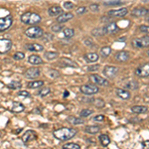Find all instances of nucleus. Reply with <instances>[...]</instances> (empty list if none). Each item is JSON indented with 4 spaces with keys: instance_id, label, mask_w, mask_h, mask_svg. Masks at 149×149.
I'll list each match as a JSON object with an SVG mask.
<instances>
[{
    "instance_id": "1",
    "label": "nucleus",
    "mask_w": 149,
    "mask_h": 149,
    "mask_svg": "<svg viewBox=\"0 0 149 149\" xmlns=\"http://www.w3.org/2000/svg\"><path fill=\"white\" fill-rule=\"evenodd\" d=\"M77 134V130L70 127H62V128L56 129L53 131L54 137L60 141H67L70 140Z\"/></svg>"
},
{
    "instance_id": "2",
    "label": "nucleus",
    "mask_w": 149,
    "mask_h": 149,
    "mask_svg": "<svg viewBox=\"0 0 149 149\" xmlns=\"http://www.w3.org/2000/svg\"><path fill=\"white\" fill-rule=\"evenodd\" d=\"M41 16L39 14L34 13V12L31 11H27L24 14H22L21 16V21L25 24H28V25H34V24H38L41 22Z\"/></svg>"
},
{
    "instance_id": "3",
    "label": "nucleus",
    "mask_w": 149,
    "mask_h": 149,
    "mask_svg": "<svg viewBox=\"0 0 149 149\" xmlns=\"http://www.w3.org/2000/svg\"><path fill=\"white\" fill-rule=\"evenodd\" d=\"M80 91L81 93L86 95H95L100 92V88L97 85L95 84H88V85H83L80 88Z\"/></svg>"
},
{
    "instance_id": "4",
    "label": "nucleus",
    "mask_w": 149,
    "mask_h": 149,
    "mask_svg": "<svg viewBox=\"0 0 149 149\" xmlns=\"http://www.w3.org/2000/svg\"><path fill=\"white\" fill-rule=\"evenodd\" d=\"M44 34V31L40 27H30L25 31V35L32 39H38L41 38Z\"/></svg>"
},
{
    "instance_id": "5",
    "label": "nucleus",
    "mask_w": 149,
    "mask_h": 149,
    "mask_svg": "<svg viewBox=\"0 0 149 149\" xmlns=\"http://www.w3.org/2000/svg\"><path fill=\"white\" fill-rule=\"evenodd\" d=\"M119 72V69L114 66H105L102 71V74L107 79H113L117 76Z\"/></svg>"
},
{
    "instance_id": "6",
    "label": "nucleus",
    "mask_w": 149,
    "mask_h": 149,
    "mask_svg": "<svg viewBox=\"0 0 149 149\" xmlns=\"http://www.w3.org/2000/svg\"><path fill=\"white\" fill-rule=\"evenodd\" d=\"M90 80L92 83H93L95 85L97 86H107L109 85V81L107 80V79L102 78V77H100V74H91L90 76Z\"/></svg>"
},
{
    "instance_id": "7",
    "label": "nucleus",
    "mask_w": 149,
    "mask_h": 149,
    "mask_svg": "<svg viewBox=\"0 0 149 149\" xmlns=\"http://www.w3.org/2000/svg\"><path fill=\"white\" fill-rule=\"evenodd\" d=\"M132 45L136 48H147L149 47V36H143L141 38H137L132 41Z\"/></svg>"
},
{
    "instance_id": "8",
    "label": "nucleus",
    "mask_w": 149,
    "mask_h": 149,
    "mask_svg": "<svg viewBox=\"0 0 149 149\" xmlns=\"http://www.w3.org/2000/svg\"><path fill=\"white\" fill-rule=\"evenodd\" d=\"M102 30H103V34L104 35H110V34H115V33L118 32L119 28L115 22H109L107 25L103 26Z\"/></svg>"
},
{
    "instance_id": "9",
    "label": "nucleus",
    "mask_w": 149,
    "mask_h": 149,
    "mask_svg": "<svg viewBox=\"0 0 149 149\" xmlns=\"http://www.w3.org/2000/svg\"><path fill=\"white\" fill-rule=\"evenodd\" d=\"M13 24V18L11 16H5L3 18H0V32L7 30L11 27Z\"/></svg>"
},
{
    "instance_id": "10",
    "label": "nucleus",
    "mask_w": 149,
    "mask_h": 149,
    "mask_svg": "<svg viewBox=\"0 0 149 149\" xmlns=\"http://www.w3.org/2000/svg\"><path fill=\"white\" fill-rule=\"evenodd\" d=\"M12 47V41L9 39H0V54H5L10 51Z\"/></svg>"
},
{
    "instance_id": "11",
    "label": "nucleus",
    "mask_w": 149,
    "mask_h": 149,
    "mask_svg": "<svg viewBox=\"0 0 149 149\" xmlns=\"http://www.w3.org/2000/svg\"><path fill=\"white\" fill-rule=\"evenodd\" d=\"M41 74V71L38 68H30L24 73V77L29 80H34Z\"/></svg>"
},
{
    "instance_id": "12",
    "label": "nucleus",
    "mask_w": 149,
    "mask_h": 149,
    "mask_svg": "<svg viewBox=\"0 0 149 149\" xmlns=\"http://www.w3.org/2000/svg\"><path fill=\"white\" fill-rule=\"evenodd\" d=\"M127 13H128V9L125 8V7L109 11V15L110 16V17H116V18L124 17V16H125Z\"/></svg>"
},
{
    "instance_id": "13",
    "label": "nucleus",
    "mask_w": 149,
    "mask_h": 149,
    "mask_svg": "<svg viewBox=\"0 0 149 149\" xmlns=\"http://www.w3.org/2000/svg\"><path fill=\"white\" fill-rule=\"evenodd\" d=\"M135 74L141 78H147L149 77V64H144L142 66L138 67L135 70Z\"/></svg>"
},
{
    "instance_id": "14",
    "label": "nucleus",
    "mask_w": 149,
    "mask_h": 149,
    "mask_svg": "<svg viewBox=\"0 0 149 149\" xmlns=\"http://www.w3.org/2000/svg\"><path fill=\"white\" fill-rule=\"evenodd\" d=\"M149 14V10L145 7H136L131 11V15L133 17H143Z\"/></svg>"
},
{
    "instance_id": "15",
    "label": "nucleus",
    "mask_w": 149,
    "mask_h": 149,
    "mask_svg": "<svg viewBox=\"0 0 149 149\" xmlns=\"http://www.w3.org/2000/svg\"><path fill=\"white\" fill-rule=\"evenodd\" d=\"M59 64L61 65L62 67H69V68H79V65L76 63L73 60L69 59V58H62L60 60Z\"/></svg>"
},
{
    "instance_id": "16",
    "label": "nucleus",
    "mask_w": 149,
    "mask_h": 149,
    "mask_svg": "<svg viewBox=\"0 0 149 149\" xmlns=\"http://www.w3.org/2000/svg\"><path fill=\"white\" fill-rule=\"evenodd\" d=\"M115 60H116L117 62H120V63H123V62H126L129 60V58H130V55H129V53L127 51H119L117 52L116 54H115Z\"/></svg>"
},
{
    "instance_id": "17",
    "label": "nucleus",
    "mask_w": 149,
    "mask_h": 149,
    "mask_svg": "<svg viewBox=\"0 0 149 149\" xmlns=\"http://www.w3.org/2000/svg\"><path fill=\"white\" fill-rule=\"evenodd\" d=\"M37 137V135H36L35 131L34 130H31V129H29V130H27L25 132V133L23 134L22 136V141L24 143H29L30 141L34 140V139Z\"/></svg>"
},
{
    "instance_id": "18",
    "label": "nucleus",
    "mask_w": 149,
    "mask_h": 149,
    "mask_svg": "<svg viewBox=\"0 0 149 149\" xmlns=\"http://www.w3.org/2000/svg\"><path fill=\"white\" fill-rule=\"evenodd\" d=\"M115 93H116L117 97H118L119 98H121V100H129L131 97L130 92L125 90V88H116V90H115Z\"/></svg>"
},
{
    "instance_id": "19",
    "label": "nucleus",
    "mask_w": 149,
    "mask_h": 149,
    "mask_svg": "<svg viewBox=\"0 0 149 149\" xmlns=\"http://www.w3.org/2000/svg\"><path fill=\"white\" fill-rule=\"evenodd\" d=\"M63 8L61 6H58V5H55V6H52L48 9V14L50 16H53V17H58L60 16L62 13H63Z\"/></svg>"
},
{
    "instance_id": "20",
    "label": "nucleus",
    "mask_w": 149,
    "mask_h": 149,
    "mask_svg": "<svg viewBox=\"0 0 149 149\" xmlns=\"http://www.w3.org/2000/svg\"><path fill=\"white\" fill-rule=\"evenodd\" d=\"M25 49L30 52H41L44 50V47L41 44H37V43H30V44L25 45Z\"/></svg>"
},
{
    "instance_id": "21",
    "label": "nucleus",
    "mask_w": 149,
    "mask_h": 149,
    "mask_svg": "<svg viewBox=\"0 0 149 149\" xmlns=\"http://www.w3.org/2000/svg\"><path fill=\"white\" fill-rule=\"evenodd\" d=\"M74 18V14L71 13V12H67V13H62L60 16H58L57 18V22L60 23V24H63V23H66L70 21L71 19Z\"/></svg>"
},
{
    "instance_id": "22",
    "label": "nucleus",
    "mask_w": 149,
    "mask_h": 149,
    "mask_svg": "<svg viewBox=\"0 0 149 149\" xmlns=\"http://www.w3.org/2000/svg\"><path fill=\"white\" fill-rule=\"evenodd\" d=\"M84 59L88 63H95L100 60V55L97 53H88V54L84 55Z\"/></svg>"
},
{
    "instance_id": "23",
    "label": "nucleus",
    "mask_w": 149,
    "mask_h": 149,
    "mask_svg": "<svg viewBox=\"0 0 149 149\" xmlns=\"http://www.w3.org/2000/svg\"><path fill=\"white\" fill-rule=\"evenodd\" d=\"M131 111L135 114H141V113H146L148 111V107L145 105H134L131 107Z\"/></svg>"
},
{
    "instance_id": "24",
    "label": "nucleus",
    "mask_w": 149,
    "mask_h": 149,
    "mask_svg": "<svg viewBox=\"0 0 149 149\" xmlns=\"http://www.w3.org/2000/svg\"><path fill=\"white\" fill-rule=\"evenodd\" d=\"M139 84L137 81H128L124 84V88L127 91H135L138 90Z\"/></svg>"
},
{
    "instance_id": "25",
    "label": "nucleus",
    "mask_w": 149,
    "mask_h": 149,
    "mask_svg": "<svg viewBox=\"0 0 149 149\" xmlns=\"http://www.w3.org/2000/svg\"><path fill=\"white\" fill-rule=\"evenodd\" d=\"M24 109H25L24 104L21 102H13L11 105V111L12 112H16V113H18V112H22Z\"/></svg>"
},
{
    "instance_id": "26",
    "label": "nucleus",
    "mask_w": 149,
    "mask_h": 149,
    "mask_svg": "<svg viewBox=\"0 0 149 149\" xmlns=\"http://www.w3.org/2000/svg\"><path fill=\"white\" fill-rule=\"evenodd\" d=\"M28 62L32 65H40L43 63V60L41 59V57L38 56V55H31V56L28 58Z\"/></svg>"
},
{
    "instance_id": "27",
    "label": "nucleus",
    "mask_w": 149,
    "mask_h": 149,
    "mask_svg": "<svg viewBox=\"0 0 149 149\" xmlns=\"http://www.w3.org/2000/svg\"><path fill=\"white\" fill-rule=\"evenodd\" d=\"M98 139H100V142L103 147H107L110 144V138L107 134H100Z\"/></svg>"
},
{
    "instance_id": "28",
    "label": "nucleus",
    "mask_w": 149,
    "mask_h": 149,
    "mask_svg": "<svg viewBox=\"0 0 149 149\" xmlns=\"http://www.w3.org/2000/svg\"><path fill=\"white\" fill-rule=\"evenodd\" d=\"M100 130V126L98 125H88L86 126L85 131L88 134H97Z\"/></svg>"
},
{
    "instance_id": "29",
    "label": "nucleus",
    "mask_w": 149,
    "mask_h": 149,
    "mask_svg": "<svg viewBox=\"0 0 149 149\" xmlns=\"http://www.w3.org/2000/svg\"><path fill=\"white\" fill-rule=\"evenodd\" d=\"M59 57V53L58 52H53V51H48L44 53V58L48 61H53V60L57 59Z\"/></svg>"
},
{
    "instance_id": "30",
    "label": "nucleus",
    "mask_w": 149,
    "mask_h": 149,
    "mask_svg": "<svg viewBox=\"0 0 149 149\" xmlns=\"http://www.w3.org/2000/svg\"><path fill=\"white\" fill-rule=\"evenodd\" d=\"M68 121L73 125H80V124H84V119L80 118V117H74V116H69Z\"/></svg>"
},
{
    "instance_id": "31",
    "label": "nucleus",
    "mask_w": 149,
    "mask_h": 149,
    "mask_svg": "<svg viewBox=\"0 0 149 149\" xmlns=\"http://www.w3.org/2000/svg\"><path fill=\"white\" fill-rule=\"evenodd\" d=\"M91 102L93 103L97 109H102V107H104V105H105L104 102H103L102 98H100V97H97V98L93 97L92 100H91Z\"/></svg>"
},
{
    "instance_id": "32",
    "label": "nucleus",
    "mask_w": 149,
    "mask_h": 149,
    "mask_svg": "<svg viewBox=\"0 0 149 149\" xmlns=\"http://www.w3.org/2000/svg\"><path fill=\"white\" fill-rule=\"evenodd\" d=\"M43 86H44V81H33L27 85L29 88H40Z\"/></svg>"
},
{
    "instance_id": "33",
    "label": "nucleus",
    "mask_w": 149,
    "mask_h": 149,
    "mask_svg": "<svg viewBox=\"0 0 149 149\" xmlns=\"http://www.w3.org/2000/svg\"><path fill=\"white\" fill-rule=\"evenodd\" d=\"M110 53H111V48L109 46H104L100 49V56H102V58H103V59L109 57L110 55Z\"/></svg>"
},
{
    "instance_id": "34",
    "label": "nucleus",
    "mask_w": 149,
    "mask_h": 149,
    "mask_svg": "<svg viewBox=\"0 0 149 149\" xmlns=\"http://www.w3.org/2000/svg\"><path fill=\"white\" fill-rule=\"evenodd\" d=\"M9 88H12V90H19V88L22 86V84L20 81H12L7 85Z\"/></svg>"
},
{
    "instance_id": "35",
    "label": "nucleus",
    "mask_w": 149,
    "mask_h": 149,
    "mask_svg": "<svg viewBox=\"0 0 149 149\" xmlns=\"http://www.w3.org/2000/svg\"><path fill=\"white\" fill-rule=\"evenodd\" d=\"M62 149H81V146L74 142H68V143L64 144Z\"/></svg>"
},
{
    "instance_id": "36",
    "label": "nucleus",
    "mask_w": 149,
    "mask_h": 149,
    "mask_svg": "<svg viewBox=\"0 0 149 149\" xmlns=\"http://www.w3.org/2000/svg\"><path fill=\"white\" fill-rule=\"evenodd\" d=\"M63 34L65 38H68L69 39V38H72L74 35V30L72 28H66V29H64Z\"/></svg>"
},
{
    "instance_id": "37",
    "label": "nucleus",
    "mask_w": 149,
    "mask_h": 149,
    "mask_svg": "<svg viewBox=\"0 0 149 149\" xmlns=\"http://www.w3.org/2000/svg\"><path fill=\"white\" fill-rule=\"evenodd\" d=\"M103 4L107 6H119L124 3L122 1H120V0H110V1H105Z\"/></svg>"
},
{
    "instance_id": "38",
    "label": "nucleus",
    "mask_w": 149,
    "mask_h": 149,
    "mask_svg": "<svg viewBox=\"0 0 149 149\" xmlns=\"http://www.w3.org/2000/svg\"><path fill=\"white\" fill-rule=\"evenodd\" d=\"M93 113V110L91 109H85L80 111V116L81 117H88L90 115Z\"/></svg>"
},
{
    "instance_id": "39",
    "label": "nucleus",
    "mask_w": 149,
    "mask_h": 149,
    "mask_svg": "<svg viewBox=\"0 0 149 149\" xmlns=\"http://www.w3.org/2000/svg\"><path fill=\"white\" fill-rule=\"evenodd\" d=\"M51 93V88H48V86H45V88H42L41 90L39 91V95L40 97H46V95H48L49 93Z\"/></svg>"
},
{
    "instance_id": "40",
    "label": "nucleus",
    "mask_w": 149,
    "mask_h": 149,
    "mask_svg": "<svg viewBox=\"0 0 149 149\" xmlns=\"http://www.w3.org/2000/svg\"><path fill=\"white\" fill-rule=\"evenodd\" d=\"M64 29V26L60 23H57V24H54V25L51 26V30L53 31L54 33H58L60 31H62Z\"/></svg>"
},
{
    "instance_id": "41",
    "label": "nucleus",
    "mask_w": 149,
    "mask_h": 149,
    "mask_svg": "<svg viewBox=\"0 0 149 149\" xmlns=\"http://www.w3.org/2000/svg\"><path fill=\"white\" fill-rule=\"evenodd\" d=\"M48 76L51 79H58L60 77V72L56 71V70H49L48 71Z\"/></svg>"
},
{
    "instance_id": "42",
    "label": "nucleus",
    "mask_w": 149,
    "mask_h": 149,
    "mask_svg": "<svg viewBox=\"0 0 149 149\" xmlns=\"http://www.w3.org/2000/svg\"><path fill=\"white\" fill-rule=\"evenodd\" d=\"M92 35H93V36H102V35H104V34H103L102 27L95 28V29H93V30H92Z\"/></svg>"
},
{
    "instance_id": "43",
    "label": "nucleus",
    "mask_w": 149,
    "mask_h": 149,
    "mask_svg": "<svg viewBox=\"0 0 149 149\" xmlns=\"http://www.w3.org/2000/svg\"><path fill=\"white\" fill-rule=\"evenodd\" d=\"M17 95L19 97H31L30 93H28L27 91H19L17 93Z\"/></svg>"
},
{
    "instance_id": "44",
    "label": "nucleus",
    "mask_w": 149,
    "mask_h": 149,
    "mask_svg": "<svg viewBox=\"0 0 149 149\" xmlns=\"http://www.w3.org/2000/svg\"><path fill=\"white\" fill-rule=\"evenodd\" d=\"M25 58V54L23 52H17L14 54V59L15 60H22Z\"/></svg>"
},
{
    "instance_id": "45",
    "label": "nucleus",
    "mask_w": 149,
    "mask_h": 149,
    "mask_svg": "<svg viewBox=\"0 0 149 149\" xmlns=\"http://www.w3.org/2000/svg\"><path fill=\"white\" fill-rule=\"evenodd\" d=\"M86 11H88V9H86V7H84V6H81V7H79V8H77V10H76V13L78 14V15H81V14H84V13H86Z\"/></svg>"
},
{
    "instance_id": "46",
    "label": "nucleus",
    "mask_w": 149,
    "mask_h": 149,
    "mask_svg": "<svg viewBox=\"0 0 149 149\" xmlns=\"http://www.w3.org/2000/svg\"><path fill=\"white\" fill-rule=\"evenodd\" d=\"M88 8H90V10L93 11V12H97L98 10H100V6H98V4H97V3L91 4Z\"/></svg>"
},
{
    "instance_id": "47",
    "label": "nucleus",
    "mask_w": 149,
    "mask_h": 149,
    "mask_svg": "<svg viewBox=\"0 0 149 149\" xmlns=\"http://www.w3.org/2000/svg\"><path fill=\"white\" fill-rule=\"evenodd\" d=\"M84 43H85V45L88 47L93 46V41L91 39V38H85V39H84Z\"/></svg>"
},
{
    "instance_id": "48",
    "label": "nucleus",
    "mask_w": 149,
    "mask_h": 149,
    "mask_svg": "<svg viewBox=\"0 0 149 149\" xmlns=\"http://www.w3.org/2000/svg\"><path fill=\"white\" fill-rule=\"evenodd\" d=\"M139 30L143 33H146V34H149V26L148 25H140L139 26Z\"/></svg>"
},
{
    "instance_id": "49",
    "label": "nucleus",
    "mask_w": 149,
    "mask_h": 149,
    "mask_svg": "<svg viewBox=\"0 0 149 149\" xmlns=\"http://www.w3.org/2000/svg\"><path fill=\"white\" fill-rule=\"evenodd\" d=\"M64 8H66V9H73L74 8V4H73V2H71V1H66V2H64Z\"/></svg>"
},
{
    "instance_id": "50",
    "label": "nucleus",
    "mask_w": 149,
    "mask_h": 149,
    "mask_svg": "<svg viewBox=\"0 0 149 149\" xmlns=\"http://www.w3.org/2000/svg\"><path fill=\"white\" fill-rule=\"evenodd\" d=\"M93 120H95V122H102L104 120V116H103L102 114H98L97 115V116L93 117Z\"/></svg>"
},
{
    "instance_id": "51",
    "label": "nucleus",
    "mask_w": 149,
    "mask_h": 149,
    "mask_svg": "<svg viewBox=\"0 0 149 149\" xmlns=\"http://www.w3.org/2000/svg\"><path fill=\"white\" fill-rule=\"evenodd\" d=\"M100 69V65H93V66H90L88 68V72H95V71H97Z\"/></svg>"
},
{
    "instance_id": "52",
    "label": "nucleus",
    "mask_w": 149,
    "mask_h": 149,
    "mask_svg": "<svg viewBox=\"0 0 149 149\" xmlns=\"http://www.w3.org/2000/svg\"><path fill=\"white\" fill-rule=\"evenodd\" d=\"M142 145H143V149H149V140L143 141Z\"/></svg>"
},
{
    "instance_id": "53",
    "label": "nucleus",
    "mask_w": 149,
    "mask_h": 149,
    "mask_svg": "<svg viewBox=\"0 0 149 149\" xmlns=\"http://www.w3.org/2000/svg\"><path fill=\"white\" fill-rule=\"evenodd\" d=\"M43 37H46V38H43L44 40H52L53 39V36L51 34H43Z\"/></svg>"
},
{
    "instance_id": "54",
    "label": "nucleus",
    "mask_w": 149,
    "mask_h": 149,
    "mask_svg": "<svg viewBox=\"0 0 149 149\" xmlns=\"http://www.w3.org/2000/svg\"><path fill=\"white\" fill-rule=\"evenodd\" d=\"M68 95H69V92H68V91H66L65 93H64V97H67Z\"/></svg>"
},
{
    "instance_id": "55",
    "label": "nucleus",
    "mask_w": 149,
    "mask_h": 149,
    "mask_svg": "<svg viewBox=\"0 0 149 149\" xmlns=\"http://www.w3.org/2000/svg\"><path fill=\"white\" fill-rule=\"evenodd\" d=\"M1 135H2V133H1V132H0V137H1Z\"/></svg>"
},
{
    "instance_id": "56",
    "label": "nucleus",
    "mask_w": 149,
    "mask_h": 149,
    "mask_svg": "<svg viewBox=\"0 0 149 149\" xmlns=\"http://www.w3.org/2000/svg\"><path fill=\"white\" fill-rule=\"evenodd\" d=\"M147 55H148V56H149V50H148V52H147Z\"/></svg>"
},
{
    "instance_id": "57",
    "label": "nucleus",
    "mask_w": 149,
    "mask_h": 149,
    "mask_svg": "<svg viewBox=\"0 0 149 149\" xmlns=\"http://www.w3.org/2000/svg\"><path fill=\"white\" fill-rule=\"evenodd\" d=\"M44 149H50V148H44Z\"/></svg>"
}]
</instances>
